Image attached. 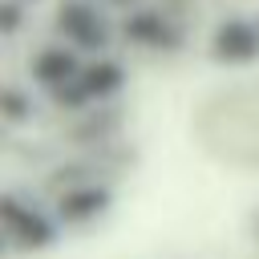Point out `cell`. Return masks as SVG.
Instances as JSON below:
<instances>
[{"instance_id": "cell-1", "label": "cell", "mask_w": 259, "mask_h": 259, "mask_svg": "<svg viewBox=\"0 0 259 259\" xmlns=\"http://www.w3.org/2000/svg\"><path fill=\"white\" fill-rule=\"evenodd\" d=\"M210 57L227 65H243L259 57V24L255 20H223L210 36Z\"/></svg>"}, {"instance_id": "cell-2", "label": "cell", "mask_w": 259, "mask_h": 259, "mask_svg": "<svg viewBox=\"0 0 259 259\" xmlns=\"http://www.w3.org/2000/svg\"><path fill=\"white\" fill-rule=\"evenodd\" d=\"M57 28H61L73 45H81V49H101V45H105V20H101L89 4H81V0L61 4Z\"/></svg>"}, {"instance_id": "cell-3", "label": "cell", "mask_w": 259, "mask_h": 259, "mask_svg": "<svg viewBox=\"0 0 259 259\" xmlns=\"http://www.w3.org/2000/svg\"><path fill=\"white\" fill-rule=\"evenodd\" d=\"M4 223H8V235L20 243V247H45L53 239V227L45 214L20 206L16 198H4Z\"/></svg>"}, {"instance_id": "cell-4", "label": "cell", "mask_w": 259, "mask_h": 259, "mask_svg": "<svg viewBox=\"0 0 259 259\" xmlns=\"http://www.w3.org/2000/svg\"><path fill=\"white\" fill-rule=\"evenodd\" d=\"M121 89V69L113 61H97L89 69H81L73 77V101H85V97H109Z\"/></svg>"}, {"instance_id": "cell-5", "label": "cell", "mask_w": 259, "mask_h": 259, "mask_svg": "<svg viewBox=\"0 0 259 259\" xmlns=\"http://www.w3.org/2000/svg\"><path fill=\"white\" fill-rule=\"evenodd\" d=\"M32 73H36L40 85H49V89H65V85L81 73V65H77V57L65 53V49H45V53H36Z\"/></svg>"}, {"instance_id": "cell-6", "label": "cell", "mask_w": 259, "mask_h": 259, "mask_svg": "<svg viewBox=\"0 0 259 259\" xmlns=\"http://www.w3.org/2000/svg\"><path fill=\"white\" fill-rule=\"evenodd\" d=\"M105 202H109L105 190H73V194L61 198V214H69V219H85V214H97Z\"/></svg>"}]
</instances>
